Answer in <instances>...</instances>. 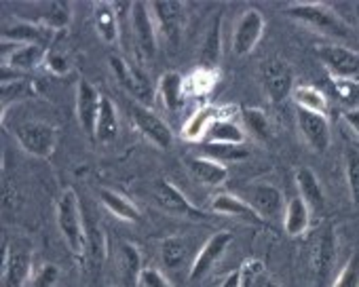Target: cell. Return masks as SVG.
<instances>
[{
	"instance_id": "obj_42",
	"label": "cell",
	"mask_w": 359,
	"mask_h": 287,
	"mask_svg": "<svg viewBox=\"0 0 359 287\" xmlns=\"http://www.w3.org/2000/svg\"><path fill=\"white\" fill-rule=\"evenodd\" d=\"M140 285L142 287H171V283L156 268H144L140 276Z\"/></svg>"
},
{
	"instance_id": "obj_4",
	"label": "cell",
	"mask_w": 359,
	"mask_h": 287,
	"mask_svg": "<svg viewBox=\"0 0 359 287\" xmlns=\"http://www.w3.org/2000/svg\"><path fill=\"white\" fill-rule=\"evenodd\" d=\"M15 135L20 146L36 159H49L57 144V131L49 122H24L18 127Z\"/></svg>"
},
{
	"instance_id": "obj_35",
	"label": "cell",
	"mask_w": 359,
	"mask_h": 287,
	"mask_svg": "<svg viewBox=\"0 0 359 287\" xmlns=\"http://www.w3.org/2000/svg\"><path fill=\"white\" fill-rule=\"evenodd\" d=\"M161 258L167 268H177L182 266L187 258V241L182 237H169L161 245Z\"/></svg>"
},
{
	"instance_id": "obj_8",
	"label": "cell",
	"mask_w": 359,
	"mask_h": 287,
	"mask_svg": "<svg viewBox=\"0 0 359 287\" xmlns=\"http://www.w3.org/2000/svg\"><path fill=\"white\" fill-rule=\"evenodd\" d=\"M264 34V18L258 9H248L237 26H235V32H233V53L237 57H245L250 55L256 45L260 43Z\"/></svg>"
},
{
	"instance_id": "obj_6",
	"label": "cell",
	"mask_w": 359,
	"mask_h": 287,
	"mask_svg": "<svg viewBox=\"0 0 359 287\" xmlns=\"http://www.w3.org/2000/svg\"><path fill=\"white\" fill-rule=\"evenodd\" d=\"M319 62L336 76L346 80H359V53L342 45H319L315 47Z\"/></svg>"
},
{
	"instance_id": "obj_11",
	"label": "cell",
	"mask_w": 359,
	"mask_h": 287,
	"mask_svg": "<svg viewBox=\"0 0 359 287\" xmlns=\"http://www.w3.org/2000/svg\"><path fill=\"white\" fill-rule=\"evenodd\" d=\"M231 243H233V232H229V230H220V232L212 234L205 241V245L201 247V251L197 253V258H195V262L191 266V272H189L191 281L203 279L214 268V264L226 253Z\"/></svg>"
},
{
	"instance_id": "obj_39",
	"label": "cell",
	"mask_w": 359,
	"mask_h": 287,
	"mask_svg": "<svg viewBox=\"0 0 359 287\" xmlns=\"http://www.w3.org/2000/svg\"><path fill=\"white\" fill-rule=\"evenodd\" d=\"M70 22V3H51L45 15L47 28H66Z\"/></svg>"
},
{
	"instance_id": "obj_43",
	"label": "cell",
	"mask_w": 359,
	"mask_h": 287,
	"mask_svg": "<svg viewBox=\"0 0 359 287\" xmlns=\"http://www.w3.org/2000/svg\"><path fill=\"white\" fill-rule=\"evenodd\" d=\"M47 66H49L55 74H62V72H66V70H68V62H66V57L55 55V53H49V55H47Z\"/></svg>"
},
{
	"instance_id": "obj_28",
	"label": "cell",
	"mask_w": 359,
	"mask_h": 287,
	"mask_svg": "<svg viewBox=\"0 0 359 287\" xmlns=\"http://www.w3.org/2000/svg\"><path fill=\"white\" fill-rule=\"evenodd\" d=\"M158 93L169 112H175L184 99V78L177 72H165L158 80Z\"/></svg>"
},
{
	"instance_id": "obj_20",
	"label": "cell",
	"mask_w": 359,
	"mask_h": 287,
	"mask_svg": "<svg viewBox=\"0 0 359 287\" xmlns=\"http://www.w3.org/2000/svg\"><path fill=\"white\" fill-rule=\"evenodd\" d=\"M296 186H298V197L311 207V211H323L325 209L323 186L311 167H300L296 172Z\"/></svg>"
},
{
	"instance_id": "obj_31",
	"label": "cell",
	"mask_w": 359,
	"mask_h": 287,
	"mask_svg": "<svg viewBox=\"0 0 359 287\" xmlns=\"http://www.w3.org/2000/svg\"><path fill=\"white\" fill-rule=\"evenodd\" d=\"M292 99L296 102L298 108L309 110V112H317V114H325L327 116V97L311 87V85H298L292 93Z\"/></svg>"
},
{
	"instance_id": "obj_41",
	"label": "cell",
	"mask_w": 359,
	"mask_h": 287,
	"mask_svg": "<svg viewBox=\"0 0 359 287\" xmlns=\"http://www.w3.org/2000/svg\"><path fill=\"white\" fill-rule=\"evenodd\" d=\"M60 279V268L55 264L41 266L32 276V287H55Z\"/></svg>"
},
{
	"instance_id": "obj_7",
	"label": "cell",
	"mask_w": 359,
	"mask_h": 287,
	"mask_svg": "<svg viewBox=\"0 0 359 287\" xmlns=\"http://www.w3.org/2000/svg\"><path fill=\"white\" fill-rule=\"evenodd\" d=\"M110 68H112V72L116 74V80L123 85V89H125L127 93L133 95L135 102H140V104H144V106L152 104V97H154L152 85H150L148 76H146L137 66H131V64H127L123 57L112 55V57H110Z\"/></svg>"
},
{
	"instance_id": "obj_40",
	"label": "cell",
	"mask_w": 359,
	"mask_h": 287,
	"mask_svg": "<svg viewBox=\"0 0 359 287\" xmlns=\"http://www.w3.org/2000/svg\"><path fill=\"white\" fill-rule=\"evenodd\" d=\"M245 268L252 270V276H248V285L245 287H277V283L264 272V266L258 260L248 262Z\"/></svg>"
},
{
	"instance_id": "obj_15",
	"label": "cell",
	"mask_w": 359,
	"mask_h": 287,
	"mask_svg": "<svg viewBox=\"0 0 359 287\" xmlns=\"http://www.w3.org/2000/svg\"><path fill=\"white\" fill-rule=\"evenodd\" d=\"M154 201L158 203V207L171 216H180V218H201V214L189 203V199L180 192V188H175L171 182L167 180H156L154 182Z\"/></svg>"
},
{
	"instance_id": "obj_27",
	"label": "cell",
	"mask_w": 359,
	"mask_h": 287,
	"mask_svg": "<svg viewBox=\"0 0 359 287\" xmlns=\"http://www.w3.org/2000/svg\"><path fill=\"white\" fill-rule=\"evenodd\" d=\"M205 141L208 144H235V146H243L245 131H243V127H239L231 118L222 116V118L212 122V127L205 135Z\"/></svg>"
},
{
	"instance_id": "obj_21",
	"label": "cell",
	"mask_w": 359,
	"mask_h": 287,
	"mask_svg": "<svg viewBox=\"0 0 359 287\" xmlns=\"http://www.w3.org/2000/svg\"><path fill=\"white\" fill-rule=\"evenodd\" d=\"M187 167H189L191 176L197 182L205 184V186H220L229 178V167L226 165L216 163V161L205 159V157H189Z\"/></svg>"
},
{
	"instance_id": "obj_32",
	"label": "cell",
	"mask_w": 359,
	"mask_h": 287,
	"mask_svg": "<svg viewBox=\"0 0 359 287\" xmlns=\"http://www.w3.org/2000/svg\"><path fill=\"white\" fill-rule=\"evenodd\" d=\"M220 28H222V24H220V15H218V18L214 20V24H212V28L208 30L205 43H203V47H201V62H203V68L216 70V64L220 62V49H222V45H220Z\"/></svg>"
},
{
	"instance_id": "obj_10",
	"label": "cell",
	"mask_w": 359,
	"mask_h": 287,
	"mask_svg": "<svg viewBox=\"0 0 359 287\" xmlns=\"http://www.w3.org/2000/svg\"><path fill=\"white\" fill-rule=\"evenodd\" d=\"M262 83H264V91L273 102H283L287 97H292L294 93V70L287 62L283 59H273L264 66L262 70Z\"/></svg>"
},
{
	"instance_id": "obj_14",
	"label": "cell",
	"mask_w": 359,
	"mask_h": 287,
	"mask_svg": "<svg viewBox=\"0 0 359 287\" xmlns=\"http://www.w3.org/2000/svg\"><path fill=\"white\" fill-rule=\"evenodd\" d=\"M148 5L144 3H133L131 5V26H133V36L140 47V51L152 59L156 55V24L150 11L146 9Z\"/></svg>"
},
{
	"instance_id": "obj_17",
	"label": "cell",
	"mask_w": 359,
	"mask_h": 287,
	"mask_svg": "<svg viewBox=\"0 0 359 287\" xmlns=\"http://www.w3.org/2000/svg\"><path fill=\"white\" fill-rule=\"evenodd\" d=\"M248 192V203L264 218V220H273L279 216V211L283 209V197L279 192V188H275L273 184H252L245 188Z\"/></svg>"
},
{
	"instance_id": "obj_5",
	"label": "cell",
	"mask_w": 359,
	"mask_h": 287,
	"mask_svg": "<svg viewBox=\"0 0 359 287\" xmlns=\"http://www.w3.org/2000/svg\"><path fill=\"white\" fill-rule=\"evenodd\" d=\"M32 274V249L28 243L5 245L3 255V287H24Z\"/></svg>"
},
{
	"instance_id": "obj_9",
	"label": "cell",
	"mask_w": 359,
	"mask_h": 287,
	"mask_svg": "<svg viewBox=\"0 0 359 287\" xmlns=\"http://www.w3.org/2000/svg\"><path fill=\"white\" fill-rule=\"evenodd\" d=\"M296 122H298L302 137L306 139V144L315 153H325L330 148L332 131H330V120L325 114L296 108Z\"/></svg>"
},
{
	"instance_id": "obj_44",
	"label": "cell",
	"mask_w": 359,
	"mask_h": 287,
	"mask_svg": "<svg viewBox=\"0 0 359 287\" xmlns=\"http://www.w3.org/2000/svg\"><path fill=\"white\" fill-rule=\"evenodd\" d=\"M241 283H243V270H235L224 279L220 287H241Z\"/></svg>"
},
{
	"instance_id": "obj_36",
	"label": "cell",
	"mask_w": 359,
	"mask_h": 287,
	"mask_svg": "<svg viewBox=\"0 0 359 287\" xmlns=\"http://www.w3.org/2000/svg\"><path fill=\"white\" fill-rule=\"evenodd\" d=\"M241 118H243V125L248 127V131L254 137H258L262 141H266L271 137V122H269V118H266V114L262 110H258V108H245L241 112Z\"/></svg>"
},
{
	"instance_id": "obj_1",
	"label": "cell",
	"mask_w": 359,
	"mask_h": 287,
	"mask_svg": "<svg viewBox=\"0 0 359 287\" xmlns=\"http://www.w3.org/2000/svg\"><path fill=\"white\" fill-rule=\"evenodd\" d=\"M283 15L319 32L325 34L330 38H351V30L348 26L327 7L321 3H296L290 5L287 9H283Z\"/></svg>"
},
{
	"instance_id": "obj_33",
	"label": "cell",
	"mask_w": 359,
	"mask_h": 287,
	"mask_svg": "<svg viewBox=\"0 0 359 287\" xmlns=\"http://www.w3.org/2000/svg\"><path fill=\"white\" fill-rule=\"evenodd\" d=\"M121 266H123V272L127 276L129 283H140V276L144 272L142 268V253L135 245L131 243H123L121 247Z\"/></svg>"
},
{
	"instance_id": "obj_3",
	"label": "cell",
	"mask_w": 359,
	"mask_h": 287,
	"mask_svg": "<svg viewBox=\"0 0 359 287\" xmlns=\"http://www.w3.org/2000/svg\"><path fill=\"white\" fill-rule=\"evenodd\" d=\"M127 110H129V116H131L133 125L137 127V131L146 139H150L154 146H158L163 150L171 148L173 133H171V129L167 127V122L158 114H154L148 106H144V104H140L135 99L127 102Z\"/></svg>"
},
{
	"instance_id": "obj_37",
	"label": "cell",
	"mask_w": 359,
	"mask_h": 287,
	"mask_svg": "<svg viewBox=\"0 0 359 287\" xmlns=\"http://www.w3.org/2000/svg\"><path fill=\"white\" fill-rule=\"evenodd\" d=\"M216 83V70H210V68H203L193 72L189 78H184V93H191V95H201V93H208Z\"/></svg>"
},
{
	"instance_id": "obj_23",
	"label": "cell",
	"mask_w": 359,
	"mask_h": 287,
	"mask_svg": "<svg viewBox=\"0 0 359 287\" xmlns=\"http://www.w3.org/2000/svg\"><path fill=\"white\" fill-rule=\"evenodd\" d=\"M93 24L104 43H118V13L112 3H93Z\"/></svg>"
},
{
	"instance_id": "obj_12",
	"label": "cell",
	"mask_w": 359,
	"mask_h": 287,
	"mask_svg": "<svg viewBox=\"0 0 359 287\" xmlns=\"http://www.w3.org/2000/svg\"><path fill=\"white\" fill-rule=\"evenodd\" d=\"M182 7L184 5L177 3V0H156V3L150 5L154 24L158 26L163 36L171 41L173 45L177 43L180 32H182V18H184Z\"/></svg>"
},
{
	"instance_id": "obj_16",
	"label": "cell",
	"mask_w": 359,
	"mask_h": 287,
	"mask_svg": "<svg viewBox=\"0 0 359 287\" xmlns=\"http://www.w3.org/2000/svg\"><path fill=\"white\" fill-rule=\"evenodd\" d=\"M336 232L332 224H325L319 239H317V249H315V274H317V283L319 287L325 285L334 272V264H336Z\"/></svg>"
},
{
	"instance_id": "obj_25",
	"label": "cell",
	"mask_w": 359,
	"mask_h": 287,
	"mask_svg": "<svg viewBox=\"0 0 359 287\" xmlns=\"http://www.w3.org/2000/svg\"><path fill=\"white\" fill-rule=\"evenodd\" d=\"M309 224H311V207L300 197H292L285 205V220H283L285 234L302 237L306 232Z\"/></svg>"
},
{
	"instance_id": "obj_22",
	"label": "cell",
	"mask_w": 359,
	"mask_h": 287,
	"mask_svg": "<svg viewBox=\"0 0 359 287\" xmlns=\"http://www.w3.org/2000/svg\"><path fill=\"white\" fill-rule=\"evenodd\" d=\"M0 38H3V43H11V45H43L47 38V30L30 22H15L3 26Z\"/></svg>"
},
{
	"instance_id": "obj_29",
	"label": "cell",
	"mask_w": 359,
	"mask_h": 287,
	"mask_svg": "<svg viewBox=\"0 0 359 287\" xmlns=\"http://www.w3.org/2000/svg\"><path fill=\"white\" fill-rule=\"evenodd\" d=\"M100 201L102 205L116 218L125 220V222H137L140 220V211L137 207L123 195L114 192V190H108V188H102L100 190Z\"/></svg>"
},
{
	"instance_id": "obj_19",
	"label": "cell",
	"mask_w": 359,
	"mask_h": 287,
	"mask_svg": "<svg viewBox=\"0 0 359 287\" xmlns=\"http://www.w3.org/2000/svg\"><path fill=\"white\" fill-rule=\"evenodd\" d=\"M45 59L43 45H13L11 53H3V70H13L18 76L20 72H28L36 68Z\"/></svg>"
},
{
	"instance_id": "obj_45",
	"label": "cell",
	"mask_w": 359,
	"mask_h": 287,
	"mask_svg": "<svg viewBox=\"0 0 359 287\" xmlns=\"http://www.w3.org/2000/svg\"><path fill=\"white\" fill-rule=\"evenodd\" d=\"M344 120H346V125L359 135V110H346V112H344Z\"/></svg>"
},
{
	"instance_id": "obj_38",
	"label": "cell",
	"mask_w": 359,
	"mask_h": 287,
	"mask_svg": "<svg viewBox=\"0 0 359 287\" xmlns=\"http://www.w3.org/2000/svg\"><path fill=\"white\" fill-rule=\"evenodd\" d=\"M330 287H359V251H355Z\"/></svg>"
},
{
	"instance_id": "obj_26",
	"label": "cell",
	"mask_w": 359,
	"mask_h": 287,
	"mask_svg": "<svg viewBox=\"0 0 359 287\" xmlns=\"http://www.w3.org/2000/svg\"><path fill=\"white\" fill-rule=\"evenodd\" d=\"M218 118H222L220 112H218V108H214V106H201V108H197V110L193 112V116H191V118L187 120V125H184V131H182L184 139H189V141L205 139V135H208L212 122L218 120Z\"/></svg>"
},
{
	"instance_id": "obj_24",
	"label": "cell",
	"mask_w": 359,
	"mask_h": 287,
	"mask_svg": "<svg viewBox=\"0 0 359 287\" xmlns=\"http://www.w3.org/2000/svg\"><path fill=\"white\" fill-rule=\"evenodd\" d=\"M118 137V112L108 95H102L100 116L95 125V139L100 144H112Z\"/></svg>"
},
{
	"instance_id": "obj_13",
	"label": "cell",
	"mask_w": 359,
	"mask_h": 287,
	"mask_svg": "<svg viewBox=\"0 0 359 287\" xmlns=\"http://www.w3.org/2000/svg\"><path fill=\"white\" fill-rule=\"evenodd\" d=\"M100 106H102V95L100 91L89 83V80H79L76 87V116L85 133L95 137V125L100 116Z\"/></svg>"
},
{
	"instance_id": "obj_30",
	"label": "cell",
	"mask_w": 359,
	"mask_h": 287,
	"mask_svg": "<svg viewBox=\"0 0 359 287\" xmlns=\"http://www.w3.org/2000/svg\"><path fill=\"white\" fill-rule=\"evenodd\" d=\"M201 157L205 159H212L216 163H237V161H243L250 157L248 148L243 146H235V144H201V148H199Z\"/></svg>"
},
{
	"instance_id": "obj_18",
	"label": "cell",
	"mask_w": 359,
	"mask_h": 287,
	"mask_svg": "<svg viewBox=\"0 0 359 287\" xmlns=\"http://www.w3.org/2000/svg\"><path fill=\"white\" fill-rule=\"evenodd\" d=\"M212 211L222 214V216H231V218H239L248 224H264L266 222L245 199H239V197L229 195V192H222L212 201Z\"/></svg>"
},
{
	"instance_id": "obj_2",
	"label": "cell",
	"mask_w": 359,
	"mask_h": 287,
	"mask_svg": "<svg viewBox=\"0 0 359 287\" xmlns=\"http://www.w3.org/2000/svg\"><path fill=\"white\" fill-rule=\"evenodd\" d=\"M57 226L62 237L66 239L68 247L83 255L87 249V230H85V222L81 216V203L74 190H64V195L57 201Z\"/></svg>"
},
{
	"instance_id": "obj_34",
	"label": "cell",
	"mask_w": 359,
	"mask_h": 287,
	"mask_svg": "<svg viewBox=\"0 0 359 287\" xmlns=\"http://www.w3.org/2000/svg\"><path fill=\"white\" fill-rule=\"evenodd\" d=\"M344 174H346V186H348L351 201L355 207H359V150L357 148H346Z\"/></svg>"
}]
</instances>
